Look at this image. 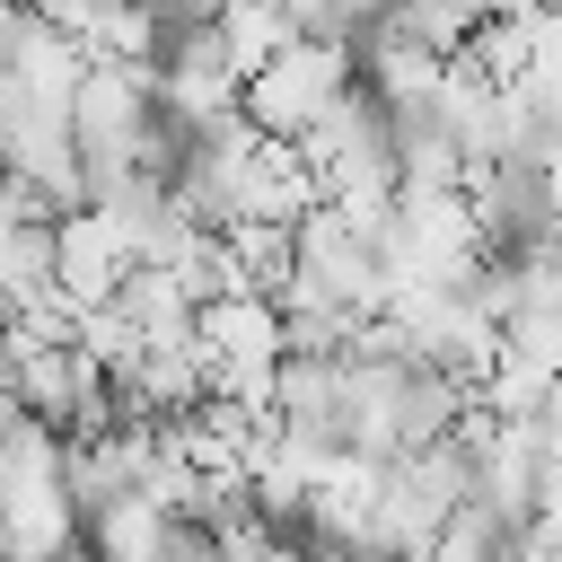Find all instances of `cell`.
Wrapping results in <instances>:
<instances>
[{
    "instance_id": "1",
    "label": "cell",
    "mask_w": 562,
    "mask_h": 562,
    "mask_svg": "<svg viewBox=\"0 0 562 562\" xmlns=\"http://www.w3.org/2000/svg\"><path fill=\"white\" fill-rule=\"evenodd\" d=\"M351 88V53L342 44H290V53H272L255 79H237V123L255 132V140H299L334 97Z\"/></svg>"
},
{
    "instance_id": "2",
    "label": "cell",
    "mask_w": 562,
    "mask_h": 562,
    "mask_svg": "<svg viewBox=\"0 0 562 562\" xmlns=\"http://www.w3.org/2000/svg\"><path fill=\"white\" fill-rule=\"evenodd\" d=\"M123 272H132V246H123V228H114L105 211H61V220H53V299H61L70 316L114 307Z\"/></svg>"
},
{
    "instance_id": "3",
    "label": "cell",
    "mask_w": 562,
    "mask_h": 562,
    "mask_svg": "<svg viewBox=\"0 0 562 562\" xmlns=\"http://www.w3.org/2000/svg\"><path fill=\"white\" fill-rule=\"evenodd\" d=\"M211 35H220V53H228L237 79H255L272 53L299 44V35H290V9H211Z\"/></svg>"
}]
</instances>
